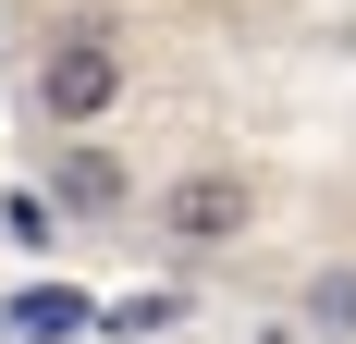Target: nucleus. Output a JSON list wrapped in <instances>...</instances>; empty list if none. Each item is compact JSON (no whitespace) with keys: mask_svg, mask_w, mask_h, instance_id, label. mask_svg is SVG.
<instances>
[{"mask_svg":"<svg viewBox=\"0 0 356 344\" xmlns=\"http://www.w3.org/2000/svg\"><path fill=\"white\" fill-rule=\"evenodd\" d=\"M147 221H160V246H172V258H221V246L258 221V185H246L234 160H197V172H172V185H160V209H147Z\"/></svg>","mask_w":356,"mask_h":344,"instance_id":"nucleus-2","label":"nucleus"},{"mask_svg":"<svg viewBox=\"0 0 356 344\" xmlns=\"http://www.w3.org/2000/svg\"><path fill=\"white\" fill-rule=\"evenodd\" d=\"M295 308H307V332H320V344H356V258H320Z\"/></svg>","mask_w":356,"mask_h":344,"instance_id":"nucleus-3","label":"nucleus"},{"mask_svg":"<svg viewBox=\"0 0 356 344\" xmlns=\"http://www.w3.org/2000/svg\"><path fill=\"white\" fill-rule=\"evenodd\" d=\"M0 332H13V344H62V332H86V308H74V295H25Z\"/></svg>","mask_w":356,"mask_h":344,"instance_id":"nucleus-4","label":"nucleus"},{"mask_svg":"<svg viewBox=\"0 0 356 344\" xmlns=\"http://www.w3.org/2000/svg\"><path fill=\"white\" fill-rule=\"evenodd\" d=\"M62 197H74V209H111V197H123V172H111L99 148H62Z\"/></svg>","mask_w":356,"mask_h":344,"instance_id":"nucleus-5","label":"nucleus"},{"mask_svg":"<svg viewBox=\"0 0 356 344\" xmlns=\"http://www.w3.org/2000/svg\"><path fill=\"white\" fill-rule=\"evenodd\" d=\"M123 86H136V49L111 25H62L49 49L25 62V99H37V123H62V136H86V123H111L123 111Z\"/></svg>","mask_w":356,"mask_h":344,"instance_id":"nucleus-1","label":"nucleus"}]
</instances>
